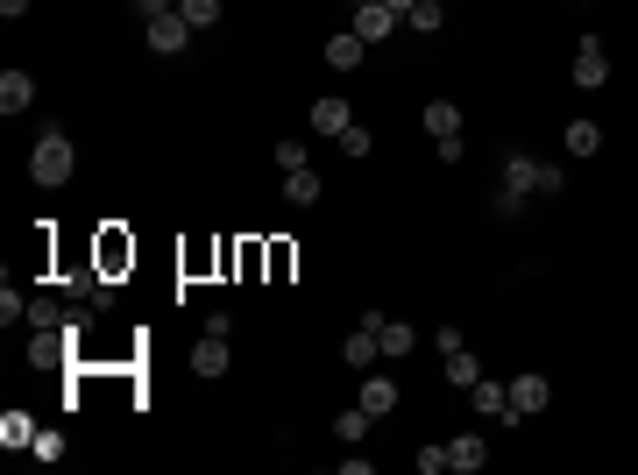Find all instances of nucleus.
<instances>
[{"label": "nucleus", "mask_w": 638, "mask_h": 475, "mask_svg": "<svg viewBox=\"0 0 638 475\" xmlns=\"http://www.w3.org/2000/svg\"><path fill=\"white\" fill-rule=\"evenodd\" d=\"M561 185H568V178L553 171V164H539V156H511V164H504V185H497V199H490V206H497V213L511 220V213L525 206V192L553 199V192H561Z\"/></svg>", "instance_id": "obj_1"}, {"label": "nucleus", "mask_w": 638, "mask_h": 475, "mask_svg": "<svg viewBox=\"0 0 638 475\" xmlns=\"http://www.w3.org/2000/svg\"><path fill=\"white\" fill-rule=\"evenodd\" d=\"M71 171H78L71 135H64V128H36V142H29V178H36L43 192H57V185H71Z\"/></svg>", "instance_id": "obj_2"}, {"label": "nucleus", "mask_w": 638, "mask_h": 475, "mask_svg": "<svg viewBox=\"0 0 638 475\" xmlns=\"http://www.w3.org/2000/svg\"><path fill=\"white\" fill-rule=\"evenodd\" d=\"M142 36H149V50H156V57H178V50H185V43H192L199 29H192V22H185V15L171 8V15H156V22H142Z\"/></svg>", "instance_id": "obj_3"}, {"label": "nucleus", "mask_w": 638, "mask_h": 475, "mask_svg": "<svg viewBox=\"0 0 638 475\" xmlns=\"http://www.w3.org/2000/svg\"><path fill=\"white\" fill-rule=\"evenodd\" d=\"M546 405H553V383H546V376H518V383H511L504 419H518V426H525V419H539Z\"/></svg>", "instance_id": "obj_4"}, {"label": "nucleus", "mask_w": 638, "mask_h": 475, "mask_svg": "<svg viewBox=\"0 0 638 475\" xmlns=\"http://www.w3.org/2000/svg\"><path fill=\"white\" fill-rule=\"evenodd\" d=\"M575 86H582V93L610 86V57H603V43H596V36H582V50H575Z\"/></svg>", "instance_id": "obj_5"}, {"label": "nucleus", "mask_w": 638, "mask_h": 475, "mask_svg": "<svg viewBox=\"0 0 638 475\" xmlns=\"http://www.w3.org/2000/svg\"><path fill=\"white\" fill-rule=\"evenodd\" d=\"M397 22H405V15H397V8H383V0H369V8H355V36L362 43H383Z\"/></svg>", "instance_id": "obj_6"}, {"label": "nucleus", "mask_w": 638, "mask_h": 475, "mask_svg": "<svg viewBox=\"0 0 638 475\" xmlns=\"http://www.w3.org/2000/svg\"><path fill=\"white\" fill-rule=\"evenodd\" d=\"M341 362H348V369H376V362H383V341H376V327H355V334L341 341Z\"/></svg>", "instance_id": "obj_7"}, {"label": "nucleus", "mask_w": 638, "mask_h": 475, "mask_svg": "<svg viewBox=\"0 0 638 475\" xmlns=\"http://www.w3.org/2000/svg\"><path fill=\"white\" fill-rule=\"evenodd\" d=\"M341 128H355V114H348V100H312V135H341Z\"/></svg>", "instance_id": "obj_8"}, {"label": "nucleus", "mask_w": 638, "mask_h": 475, "mask_svg": "<svg viewBox=\"0 0 638 475\" xmlns=\"http://www.w3.org/2000/svg\"><path fill=\"white\" fill-rule=\"evenodd\" d=\"M36 100V78L29 71H0V114H22Z\"/></svg>", "instance_id": "obj_9"}, {"label": "nucleus", "mask_w": 638, "mask_h": 475, "mask_svg": "<svg viewBox=\"0 0 638 475\" xmlns=\"http://www.w3.org/2000/svg\"><path fill=\"white\" fill-rule=\"evenodd\" d=\"M468 405L483 412V419H504V405H511V390H504V383H490V376H475V383H468Z\"/></svg>", "instance_id": "obj_10"}, {"label": "nucleus", "mask_w": 638, "mask_h": 475, "mask_svg": "<svg viewBox=\"0 0 638 475\" xmlns=\"http://www.w3.org/2000/svg\"><path fill=\"white\" fill-rule=\"evenodd\" d=\"M490 461V447L483 440H475V433H461V440H447V468L454 475H475V468H483Z\"/></svg>", "instance_id": "obj_11"}, {"label": "nucleus", "mask_w": 638, "mask_h": 475, "mask_svg": "<svg viewBox=\"0 0 638 475\" xmlns=\"http://www.w3.org/2000/svg\"><path fill=\"white\" fill-rule=\"evenodd\" d=\"M29 327H36V334H64V327H71L64 298H29Z\"/></svg>", "instance_id": "obj_12"}, {"label": "nucleus", "mask_w": 638, "mask_h": 475, "mask_svg": "<svg viewBox=\"0 0 638 475\" xmlns=\"http://www.w3.org/2000/svg\"><path fill=\"white\" fill-rule=\"evenodd\" d=\"M192 369H199V376H227V334H206V341L192 348Z\"/></svg>", "instance_id": "obj_13"}, {"label": "nucleus", "mask_w": 638, "mask_h": 475, "mask_svg": "<svg viewBox=\"0 0 638 475\" xmlns=\"http://www.w3.org/2000/svg\"><path fill=\"white\" fill-rule=\"evenodd\" d=\"M376 341H383V362H405V355L419 348V334H412L405 320H383V334H376Z\"/></svg>", "instance_id": "obj_14"}, {"label": "nucleus", "mask_w": 638, "mask_h": 475, "mask_svg": "<svg viewBox=\"0 0 638 475\" xmlns=\"http://www.w3.org/2000/svg\"><path fill=\"white\" fill-rule=\"evenodd\" d=\"M362 405H369V412H376V419H390V412H397V383H390V376H376V369H369V383H362Z\"/></svg>", "instance_id": "obj_15"}, {"label": "nucleus", "mask_w": 638, "mask_h": 475, "mask_svg": "<svg viewBox=\"0 0 638 475\" xmlns=\"http://www.w3.org/2000/svg\"><path fill=\"white\" fill-rule=\"evenodd\" d=\"M426 135H433V142L461 135V107H454V100H433V107H426Z\"/></svg>", "instance_id": "obj_16"}, {"label": "nucleus", "mask_w": 638, "mask_h": 475, "mask_svg": "<svg viewBox=\"0 0 638 475\" xmlns=\"http://www.w3.org/2000/svg\"><path fill=\"white\" fill-rule=\"evenodd\" d=\"M64 348H71V334H36V341H29V369H57Z\"/></svg>", "instance_id": "obj_17"}, {"label": "nucleus", "mask_w": 638, "mask_h": 475, "mask_svg": "<svg viewBox=\"0 0 638 475\" xmlns=\"http://www.w3.org/2000/svg\"><path fill=\"white\" fill-rule=\"evenodd\" d=\"M440 369H447V383H461V390L483 376V369H475V355H468V341H461V348H447V355H440Z\"/></svg>", "instance_id": "obj_18"}, {"label": "nucleus", "mask_w": 638, "mask_h": 475, "mask_svg": "<svg viewBox=\"0 0 638 475\" xmlns=\"http://www.w3.org/2000/svg\"><path fill=\"white\" fill-rule=\"evenodd\" d=\"M362 57H369V43H362V36H334V43H327V64H334V71H355Z\"/></svg>", "instance_id": "obj_19"}, {"label": "nucleus", "mask_w": 638, "mask_h": 475, "mask_svg": "<svg viewBox=\"0 0 638 475\" xmlns=\"http://www.w3.org/2000/svg\"><path fill=\"white\" fill-rule=\"evenodd\" d=\"M284 199H291V206H312V199H319V171H312V164H305V171H284Z\"/></svg>", "instance_id": "obj_20"}, {"label": "nucleus", "mask_w": 638, "mask_h": 475, "mask_svg": "<svg viewBox=\"0 0 638 475\" xmlns=\"http://www.w3.org/2000/svg\"><path fill=\"white\" fill-rule=\"evenodd\" d=\"M369 426H376V412H369V405H348V412L334 419V433H341L348 447H355V440H369Z\"/></svg>", "instance_id": "obj_21"}, {"label": "nucleus", "mask_w": 638, "mask_h": 475, "mask_svg": "<svg viewBox=\"0 0 638 475\" xmlns=\"http://www.w3.org/2000/svg\"><path fill=\"white\" fill-rule=\"evenodd\" d=\"M603 149V128L596 121H568V156H596Z\"/></svg>", "instance_id": "obj_22"}, {"label": "nucleus", "mask_w": 638, "mask_h": 475, "mask_svg": "<svg viewBox=\"0 0 638 475\" xmlns=\"http://www.w3.org/2000/svg\"><path fill=\"white\" fill-rule=\"evenodd\" d=\"M0 447H36V426H29V412H8V419H0Z\"/></svg>", "instance_id": "obj_23"}, {"label": "nucleus", "mask_w": 638, "mask_h": 475, "mask_svg": "<svg viewBox=\"0 0 638 475\" xmlns=\"http://www.w3.org/2000/svg\"><path fill=\"white\" fill-rule=\"evenodd\" d=\"M178 15H185L192 29H213V22H220V0H178Z\"/></svg>", "instance_id": "obj_24"}, {"label": "nucleus", "mask_w": 638, "mask_h": 475, "mask_svg": "<svg viewBox=\"0 0 638 475\" xmlns=\"http://www.w3.org/2000/svg\"><path fill=\"white\" fill-rule=\"evenodd\" d=\"M405 22H412L419 36H433V29H440L447 15H440V0H412V15H405Z\"/></svg>", "instance_id": "obj_25"}, {"label": "nucleus", "mask_w": 638, "mask_h": 475, "mask_svg": "<svg viewBox=\"0 0 638 475\" xmlns=\"http://www.w3.org/2000/svg\"><path fill=\"white\" fill-rule=\"evenodd\" d=\"M334 142H341V156H355V164H362V156L376 149V135H369V128H341Z\"/></svg>", "instance_id": "obj_26"}, {"label": "nucleus", "mask_w": 638, "mask_h": 475, "mask_svg": "<svg viewBox=\"0 0 638 475\" xmlns=\"http://www.w3.org/2000/svg\"><path fill=\"white\" fill-rule=\"evenodd\" d=\"M15 320H29V298L8 284V291H0V327H15Z\"/></svg>", "instance_id": "obj_27"}, {"label": "nucleus", "mask_w": 638, "mask_h": 475, "mask_svg": "<svg viewBox=\"0 0 638 475\" xmlns=\"http://www.w3.org/2000/svg\"><path fill=\"white\" fill-rule=\"evenodd\" d=\"M128 8H135V22H156V15H171L178 0H128Z\"/></svg>", "instance_id": "obj_28"}, {"label": "nucleus", "mask_w": 638, "mask_h": 475, "mask_svg": "<svg viewBox=\"0 0 638 475\" xmlns=\"http://www.w3.org/2000/svg\"><path fill=\"white\" fill-rule=\"evenodd\" d=\"M419 475H447V447H419Z\"/></svg>", "instance_id": "obj_29"}, {"label": "nucleus", "mask_w": 638, "mask_h": 475, "mask_svg": "<svg viewBox=\"0 0 638 475\" xmlns=\"http://www.w3.org/2000/svg\"><path fill=\"white\" fill-rule=\"evenodd\" d=\"M277 171H305V149L298 142H277Z\"/></svg>", "instance_id": "obj_30"}, {"label": "nucleus", "mask_w": 638, "mask_h": 475, "mask_svg": "<svg viewBox=\"0 0 638 475\" xmlns=\"http://www.w3.org/2000/svg\"><path fill=\"white\" fill-rule=\"evenodd\" d=\"M29 454H36V461H57V454H64V440H57V433H36V447H29Z\"/></svg>", "instance_id": "obj_31"}, {"label": "nucleus", "mask_w": 638, "mask_h": 475, "mask_svg": "<svg viewBox=\"0 0 638 475\" xmlns=\"http://www.w3.org/2000/svg\"><path fill=\"white\" fill-rule=\"evenodd\" d=\"M0 15H8V22H22V15H29V0H0Z\"/></svg>", "instance_id": "obj_32"}, {"label": "nucleus", "mask_w": 638, "mask_h": 475, "mask_svg": "<svg viewBox=\"0 0 638 475\" xmlns=\"http://www.w3.org/2000/svg\"><path fill=\"white\" fill-rule=\"evenodd\" d=\"M383 8H397V15H412V0H383Z\"/></svg>", "instance_id": "obj_33"}, {"label": "nucleus", "mask_w": 638, "mask_h": 475, "mask_svg": "<svg viewBox=\"0 0 638 475\" xmlns=\"http://www.w3.org/2000/svg\"><path fill=\"white\" fill-rule=\"evenodd\" d=\"M355 8H369V0H355Z\"/></svg>", "instance_id": "obj_34"}]
</instances>
